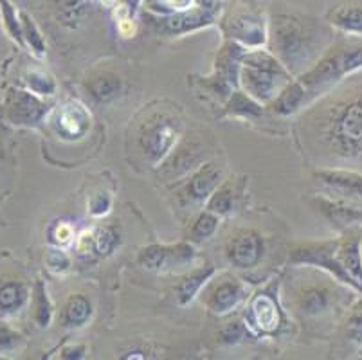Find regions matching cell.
I'll return each mask as SVG.
<instances>
[{"mask_svg":"<svg viewBox=\"0 0 362 360\" xmlns=\"http://www.w3.org/2000/svg\"><path fill=\"white\" fill-rule=\"evenodd\" d=\"M215 267L204 265L199 269H193L180 279L179 285L175 286V299L180 306H186L200 294V290L207 285V281L215 276Z\"/></svg>","mask_w":362,"mask_h":360,"instance_id":"cell-18","label":"cell"},{"mask_svg":"<svg viewBox=\"0 0 362 360\" xmlns=\"http://www.w3.org/2000/svg\"><path fill=\"white\" fill-rule=\"evenodd\" d=\"M182 137V119L173 110L156 108L144 112L134 132V144L143 161L150 166H159L175 150Z\"/></svg>","mask_w":362,"mask_h":360,"instance_id":"cell-5","label":"cell"},{"mask_svg":"<svg viewBox=\"0 0 362 360\" xmlns=\"http://www.w3.org/2000/svg\"><path fill=\"white\" fill-rule=\"evenodd\" d=\"M204 163H206V151L202 144L184 143L179 150L171 151L166 158V164H160V166L164 168L168 178H179L195 171Z\"/></svg>","mask_w":362,"mask_h":360,"instance_id":"cell-15","label":"cell"},{"mask_svg":"<svg viewBox=\"0 0 362 360\" xmlns=\"http://www.w3.org/2000/svg\"><path fill=\"white\" fill-rule=\"evenodd\" d=\"M22 35L25 36V40H28V44L31 45L33 51L36 52V54H42V52L45 51V42L44 38H42V35L38 33V29H36V25L33 24V20L29 18L28 15H22Z\"/></svg>","mask_w":362,"mask_h":360,"instance_id":"cell-34","label":"cell"},{"mask_svg":"<svg viewBox=\"0 0 362 360\" xmlns=\"http://www.w3.org/2000/svg\"><path fill=\"white\" fill-rule=\"evenodd\" d=\"M226 33L229 38H235L238 42L251 47H258L265 42V29L259 24L258 20L251 18V16H236L231 18V22L226 24Z\"/></svg>","mask_w":362,"mask_h":360,"instance_id":"cell-20","label":"cell"},{"mask_svg":"<svg viewBox=\"0 0 362 360\" xmlns=\"http://www.w3.org/2000/svg\"><path fill=\"white\" fill-rule=\"evenodd\" d=\"M213 11L209 9H193L192 13H179V15L168 16V18L159 20V29H163L168 35H179V33H187L195 28L211 24Z\"/></svg>","mask_w":362,"mask_h":360,"instance_id":"cell-19","label":"cell"},{"mask_svg":"<svg viewBox=\"0 0 362 360\" xmlns=\"http://www.w3.org/2000/svg\"><path fill=\"white\" fill-rule=\"evenodd\" d=\"M247 325L251 328H258L263 333H274L281 325V313L278 305L269 294H258L252 297L249 305V317Z\"/></svg>","mask_w":362,"mask_h":360,"instance_id":"cell-16","label":"cell"},{"mask_svg":"<svg viewBox=\"0 0 362 360\" xmlns=\"http://www.w3.org/2000/svg\"><path fill=\"white\" fill-rule=\"evenodd\" d=\"M361 254H362V242H361Z\"/></svg>","mask_w":362,"mask_h":360,"instance_id":"cell-42","label":"cell"},{"mask_svg":"<svg viewBox=\"0 0 362 360\" xmlns=\"http://www.w3.org/2000/svg\"><path fill=\"white\" fill-rule=\"evenodd\" d=\"M128 2V6H132V11H136V8H137V4H139V0H127Z\"/></svg>","mask_w":362,"mask_h":360,"instance_id":"cell-41","label":"cell"},{"mask_svg":"<svg viewBox=\"0 0 362 360\" xmlns=\"http://www.w3.org/2000/svg\"><path fill=\"white\" fill-rule=\"evenodd\" d=\"M25 83L31 88V92H35V94L38 95H51L54 94L56 91L54 79L42 71L29 72V74L25 76Z\"/></svg>","mask_w":362,"mask_h":360,"instance_id":"cell-32","label":"cell"},{"mask_svg":"<svg viewBox=\"0 0 362 360\" xmlns=\"http://www.w3.org/2000/svg\"><path fill=\"white\" fill-rule=\"evenodd\" d=\"M226 108L229 114L240 115V117H258L263 114L262 103H258L256 99L242 91L233 92L231 98L227 99Z\"/></svg>","mask_w":362,"mask_h":360,"instance_id":"cell-26","label":"cell"},{"mask_svg":"<svg viewBox=\"0 0 362 360\" xmlns=\"http://www.w3.org/2000/svg\"><path fill=\"white\" fill-rule=\"evenodd\" d=\"M332 45V31L317 20L276 15L271 25V52L291 74L308 71Z\"/></svg>","mask_w":362,"mask_h":360,"instance_id":"cell-3","label":"cell"},{"mask_svg":"<svg viewBox=\"0 0 362 360\" xmlns=\"http://www.w3.org/2000/svg\"><path fill=\"white\" fill-rule=\"evenodd\" d=\"M305 276H298L288 289V305L303 321H325L344 306L350 305L351 294L355 292L344 283L337 281L330 274L315 272L308 267Z\"/></svg>","mask_w":362,"mask_h":360,"instance_id":"cell-4","label":"cell"},{"mask_svg":"<svg viewBox=\"0 0 362 360\" xmlns=\"http://www.w3.org/2000/svg\"><path fill=\"white\" fill-rule=\"evenodd\" d=\"M236 197H238V194H236V190L233 184H220V186L216 187L215 193H213L211 197H209V200H207V209L223 216V214L231 213V211L235 209Z\"/></svg>","mask_w":362,"mask_h":360,"instance_id":"cell-28","label":"cell"},{"mask_svg":"<svg viewBox=\"0 0 362 360\" xmlns=\"http://www.w3.org/2000/svg\"><path fill=\"white\" fill-rule=\"evenodd\" d=\"M92 303L83 294H72L64 306V323L69 328H81L92 317Z\"/></svg>","mask_w":362,"mask_h":360,"instance_id":"cell-24","label":"cell"},{"mask_svg":"<svg viewBox=\"0 0 362 360\" xmlns=\"http://www.w3.org/2000/svg\"><path fill=\"white\" fill-rule=\"evenodd\" d=\"M310 206L335 229L348 231L362 227V207L350 200L315 194L310 200Z\"/></svg>","mask_w":362,"mask_h":360,"instance_id":"cell-13","label":"cell"},{"mask_svg":"<svg viewBox=\"0 0 362 360\" xmlns=\"http://www.w3.org/2000/svg\"><path fill=\"white\" fill-rule=\"evenodd\" d=\"M45 262H47L49 270H52L54 274H65L71 270V257L62 249L49 250Z\"/></svg>","mask_w":362,"mask_h":360,"instance_id":"cell-36","label":"cell"},{"mask_svg":"<svg viewBox=\"0 0 362 360\" xmlns=\"http://www.w3.org/2000/svg\"><path fill=\"white\" fill-rule=\"evenodd\" d=\"M87 92L96 103H108L121 94L123 81L114 72H100L87 79Z\"/></svg>","mask_w":362,"mask_h":360,"instance_id":"cell-21","label":"cell"},{"mask_svg":"<svg viewBox=\"0 0 362 360\" xmlns=\"http://www.w3.org/2000/svg\"><path fill=\"white\" fill-rule=\"evenodd\" d=\"M112 207V194L108 191H98L88 200V211L92 216H105Z\"/></svg>","mask_w":362,"mask_h":360,"instance_id":"cell-35","label":"cell"},{"mask_svg":"<svg viewBox=\"0 0 362 360\" xmlns=\"http://www.w3.org/2000/svg\"><path fill=\"white\" fill-rule=\"evenodd\" d=\"M195 260V247L187 242L177 245H148L141 249L137 262L141 267L153 272H166V270H180L192 265Z\"/></svg>","mask_w":362,"mask_h":360,"instance_id":"cell-9","label":"cell"},{"mask_svg":"<svg viewBox=\"0 0 362 360\" xmlns=\"http://www.w3.org/2000/svg\"><path fill=\"white\" fill-rule=\"evenodd\" d=\"M85 352H87L85 346H72V348L64 349V355L62 356H65V359H81L85 355Z\"/></svg>","mask_w":362,"mask_h":360,"instance_id":"cell-40","label":"cell"},{"mask_svg":"<svg viewBox=\"0 0 362 360\" xmlns=\"http://www.w3.org/2000/svg\"><path fill=\"white\" fill-rule=\"evenodd\" d=\"M76 249L80 254H92L94 252V233H83L78 238V243H76Z\"/></svg>","mask_w":362,"mask_h":360,"instance_id":"cell-38","label":"cell"},{"mask_svg":"<svg viewBox=\"0 0 362 360\" xmlns=\"http://www.w3.org/2000/svg\"><path fill=\"white\" fill-rule=\"evenodd\" d=\"M251 326L247 325V323L242 321H231L227 323L226 326L220 332V341L223 344H238V342L245 341L247 337H251Z\"/></svg>","mask_w":362,"mask_h":360,"instance_id":"cell-33","label":"cell"},{"mask_svg":"<svg viewBox=\"0 0 362 360\" xmlns=\"http://www.w3.org/2000/svg\"><path fill=\"white\" fill-rule=\"evenodd\" d=\"M339 240H328V242H305L296 245L291 250V260L292 265L296 267H314V269L325 270L330 276H334L337 281L344 283L350 289H354V283L348 277V274L342 270L339 265L337 257H335V250H337ZM355 290V289H354Z\"/></svg>","mask_w":362,"mask_h":360,"instance_id":"cell-7","label":"cell"},{"mask_svg":"<svg viewBox=\"0 0 362 360\" xmlns=\"http://www.w3.org/2000/svg\"><path fill=\"white\" fill-rule=\"evenodd\" d=\"M220 184H222V170L216 164L206 163L197 168L187 180H184L177 191V198L182 207L200 206L209 200Z\"/></svg>","mask_w":362,"mask_h":360,"instance_id":"cell-10","label":"cell"},{"mask_svg":"<svg viewBox=\"0 0 362 360\" xmlns=\"http://www.w3.org/2000/svg\"><path fill=\"white\" fill-rule=\"evenodd\" d=\"M56 128L58 134L67 139H81L87 135L90 128V114L87 108L80 103H69L58 112L56 117Z\"/></svg>","mask_w":362,"mask_h":360,"instance_id":"cell-17","label":"cell"},{"mask_svg":"<svg viewBox=\"0 0 362 360\" xmlns=\"http://www.w3.org/2000/svg\"><path fill=\"white\" fill-rule=\"evenodd\" d=\"M342 337L354 346H362V297L348 308L342 323Z\"/></svg>","mask_w":362,"mask_h":360,"instance_id":"cell-25","label":"cell"},{"mask_svg":"<svg viewBox=\"0 0 362 360\" xmlns=\"http://www.w3.org/2000/svg\"><path fill=\"white\" fill-rule=\"evenodd\" d=\"M292 74L271 51L243 52L238 83L258 103L271 105L291 83Z\"/></svg>","mask_w":362,"mask_h":360,"instance_id":"cell-6","label":"cell"},{"mask_svg":"<svg viewBox=\"0 0 362 360\" xmlns=\"http://www.w3.org/2000/svg\"><path fill=\"white\" fill-rule=\"evenodd\" d=\"M357 72H362V42H339L330 45L299 79L283 88L271 103L272 112L278 115L296 114Z\"/></svg>","mask_w":362,"mask_h":360,"instance_id":"cell-2","label":"cell"},{"mask_svg":"<svg viewBox=\"0 0 362 360\" xmlns=\"http://www.w3.org/2000/svg\"><path fill=\"white\" fill-rule=\"evenodd\" d=\"M314 180L334 197L362 204V171L348 168H319L314 171Z\"/></svg>","mask_w":362,"mask_h":360,"instance_id":"cell-12","label":"cell"},{"mask_svg":"<svg viewBox=\"0 0 362 360\" xmlns=\"http://www.w3.org/2000/svg\"><path fill=\"white\" fill-rule=\"evenodd\" d=\"M361 242H362V231L361 227L357 229L344 231V236L339 238L337 257L339 265L342 270L348 274V277L354 283V289L357 294H362V254H361Z\"/></svg>","mask_w":362,"mask_h":360,"instance_id":"cell-14","label":"cell"},{"mask_svg":"<svg viewBox=\"0 0 362 360\" xmlns=\"http://www.w3.org/2000/svg\"><path fill=\"white\" fill-rule=\"evenodd\" d=\"M28 299V290L21 283H8L0 289V308L6 312L21 308Z\"/></svg>","mask_w":362,"mask_h":360,"instance_id":"cell-30","label":"cell"},{"mask_svg":"<svg viewBox=\"0 0 362 360\" xmlns=\"http://www.w3.org/2000/svg\"><path fill=\"white\" fill-rule=\"evenodd\" d=\"M45 107L28 92H16L13 103L9 105V114L15 124H31L40 121Z\"/></svg>","mask_w":362,"mask_h":360,"instance_id":"cell-22","label":"cell"},{"mask_svg":"<svg viewBox=\"0 0 362 360\" xmlns=\"http://www.w3.org/2000/svg\"><path fill=\"white\" fill-rule=\"evenodd\" d=\"M220 226V214L213 213V211H202V213L197 214V218L193 220V226L189 229V240L192 242H204V240H209L213 234L216 233Z\"/></svg>","mask_w":362,"mask_h":360,"instance_id":"cell-27","label":"cell"},{"mask_svg":"<svg viewBox=\"0 0 362 360\" xmlns=\"http://www.w3.org/2000/svg\"><path fill=\"white\" fill-rule=\"evenodd\" d=\"M202 303L216 315H226L238 308L247 297V286L238 277L231 274H222L216 279H209L204 286Z\"/></svg>","mask_w":362,"mask_h":360,"instance_id":"cell-8","label":"cell"},{"mask_svg":"<svg viewBox=\"0 0 362 360\" xmlns=\"http://www.w3.org/2000/svg\"><path fill=\"white\" fill-rule=\"evenodd\" d=\"M72 238H74V231H72L71 223L67 222L58 223L54 233H52V240H54L56 245H67V243H71Z\"/></svg>","mask_w":362,"mask_h":360,"instance_id":"cell-37","label":"cell"},{"mask_svg":"<svg viewBox=\"0 0 362 360\" xmlns=\"http://www.w3.org/2000/svg\"><path fill=\"white\" fill-rule=\"evenodd\" d=\"M33 310H35L36 323L45 328L51 325L52 319V305L47 297V290H45L44 283L38 281L35 286V296H33Z\"/></svg>","mask_w":362,"mask_h":360,"instance_id":"cell-29","label":"cell"},{"mask_svg":"<svg viewBox=\"0 0 362 360\" xmlns=\"http://www.w3.org/2000/svg\"><path fill=\"white\" fill-rule=\"evenodd\" d=\"M330 24L344 35L362 38V6H339L330 13Z\"/></svg>","mask_w":362,"mask_h":360,"instance_id":"cell-23","label":"cell"},{"mask_svg":"<svg viewBox=\"0 0 362 360\" xmlns=\"http://www.w3.org/2000/svg\"><path fill=\"white\" fill-rule=\"evenodd\" d=\"M265 254V240L255 229H242L229 238L226 257L235 269H255L262 263Z\"/></svg>","mask_w":362,"mask_h":360,"instance_id":"cell-11","label":"cell"},{"mask_svg":"<svg viewBox=\"0 0 362 360\" xmlns=\"http://www.w3.org/2000/svg\"><path fill=\"white\" fill-rule=\"evenodd\" d=\"M21 337L16 335V333L9 332L8 328H2L0 330V352H6V349L13 348V346L18 342Z\"/></svg>","mask_w":362,"mask_h":360,"instance_id":"cell-39","label":"cell"},{"mask_svg":"<svg viewBox=\"0 0 362 360\" xmlns=\"http://www.w3.org/2000/svg\"><path fill=\"white\" fill-rule=\"evenodd\" d=\"M119 245V236H117L114 227H101L94 233V252L98 256H108Z\"/></svg>","mask_w":362,"mask_h":360,"instance_id":"cell-31","label":"cell"},{"mask_svg":"<svg viewBox=\"0 0 362 360\" xmlns=\"http://www.w3.org/2000/svg\"><path fill=\"white\" fill-rule=\"evenodd\" d=\"M301 139L321 168L362 171V76L344 79L305 112Z\"/></svg>","mask_w":362,"mask_h":360,"instance_id":"cell-1","label":"cell"}]
</instances>
